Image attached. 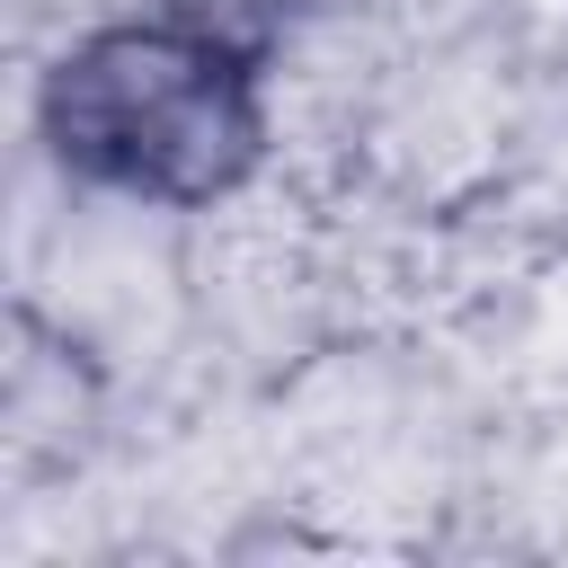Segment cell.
Instances as JSON below:
<instances>
[{"mask_svg":"<svg viewBox=\"0 0 568 568\" xmlns=\"http://www.w3.org/2000/svg\"><path fill=\"white\" fill-rule=\"evenodd\" d=\"M27 133L71 195L124 213H231L275 169V53L186 9L80 18L27 89Z\"/></svg>","mask_w":568,"mask_h":568,"instance_id":"obj_1","label":"cell"},{"mask_svg":"<svg viewBox=\"0 0 568 568\" xmlns=\"http://www.w3.org/2000/svg\"><path fill=\"white\" fill-rule=\"evenodd\" d=\"M160 9H186V18L231 27V36H248V44H266V53H275V36L293 27V9H302V0H160Z\"/></svg>","mask_w":568,"mask_h":568,"instance_id":"obj_2","label":"cell"}]
</instances>
